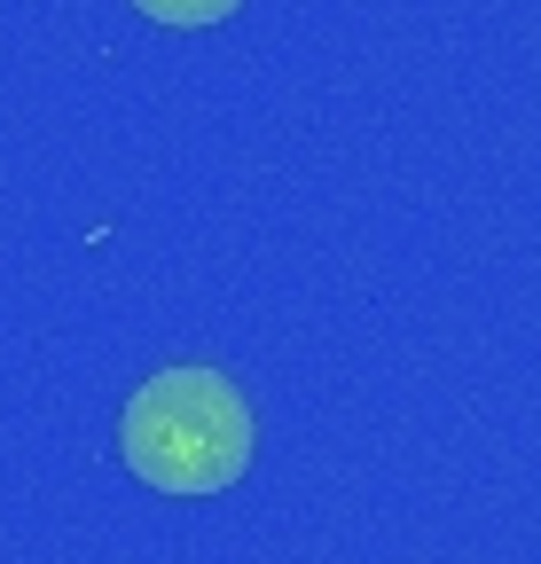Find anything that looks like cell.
<instances>
[{
    "label": "cell",
    "instance_id": "6da1fadb",
    "mask_svg": "<svg viewBox=\"0 0 541 564\" xmlns=\"http://www.w3.org/2000/svg\"><path fill=\"white\" fill-rule=\"evenodd\" d=\"M126 470L158 494H220L251 470V408L220 369H165L118 415Z\"/></svg>",
    "mask_w": 541,
    "mask_h": 564
},
{
    "label": "cell",
    "instance_id": "7a4b0ae2",
    "mask_svg": "<svg viewBox=\"0 0 541 564\" xmlns=\"http://www.w3.org/2000/svg\"><path fill=\"white\" fill-rule=\"evenodd\" d=\"M142 17H158V24H173V32H205V24H220V17H236L244 0H133Z\"/></svg>",
    "mask_w": 541,
    "mask_h": 564
}]
</instances>
